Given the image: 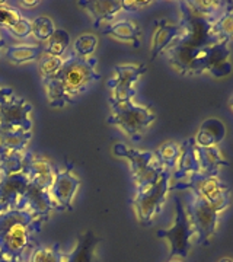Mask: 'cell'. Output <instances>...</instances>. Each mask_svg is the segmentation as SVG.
<instances>
[{
  "mask_svg": "<svg viewBox=\"0 0 233 262\" xmlns=\"http://www.w3.org/2000/svg\"><path fill=\"white\" fill-rule=\"evenodd\" d=\"M182 32L166 50L169 64L182 76L210 73L216 79H223L232 73L230 48L222 42L213 31L215 19L196 9L193 2H181Z\"/></svg>",
  "mask_w": 233,
  "mask_h": 262,
  "instance_id": "6da1fadb",
  "label": "cell"
},
{
  "mask_svg": "<svg viewBox=\"0 0 233 262\" xmlns=\"http://www.w3.org/2000/svg\"><path fill=\"white\" fill-rule=\"evenodd\" d=\"M96 57H79L75 53L63 60L57 75L43 80L50 105L61 108L75 102L77 96L83 95L101 79V73L96 72Z\"/></svg>",
  "mask_w": 233,
  "mask_h": 262,
  "instance_id": "7a4b0ae2",
  "label": "cell"
},
{
  "mask_svg": "<svg viewBox=\"0 0 233 262\" xmlns=\"http://www.w3.org/2000/svg\"><path fill=\"white\" fill-rule=\"evenodd\" d=\"M41 223L25 210H10L0 214V253L8 261H22L32 245V233Z\"/></svg>",
  "mask_w": 233,
  "mask_h": 262,
  "instance_id": "3957f363",
  "label": "cell"
},
{
  "mask_svg": "<svg viewBox=\"0 0 233 262\" xmlns=\"http://www.w3.org/2000/svg\"><path fill=\"white\" fill-rule=\"evenodd\" d=\"M114 155L129 160L130 172L136 191H143L146 188L155 185L162 177V173L166 170L160 163L155 155V151L150 150H137L131 149L129 146L117 143L114 144Z\"/></svg>",
  "mask_w": 233,
  "mask_h": 262,
  "instance_id": "277c9868",
  "label": "cell"
},
{
  "mask_svg": "<svg viewBox=\"0 0 233 262\" xmlns=\"http://www.w3.org/2000/svg\"><path fill=\"white\" fill-rule=\"evenodd\" d=\"M156 121V114L149 106L134 103L133 101L122 103H111V114L107 122L130 137L131 140L139 141L144 131Z\"/></svg>",
  "mask_w": 233,
  "mask_h": 262,
  "instance_id": "5b68a950",
  "label": "cell"
},
{
  "mask_svg": "<svg viewBox=\"0 0 233 262\" xmlns=\"http://www.w3.org/2000/svg\"><path fill=\"white\" fill-rule=\"evenodd\" d=\"M171 178L172 173L165 170L159 181L143 191H136L133 196V208L136 219L141 226H150L153 220L160 214L166 203L168 194L171 192Z\"/></svg>",
  "mask_w": 233,
  "mask_h": 262,
  "instance_id": "8992f818",
  "label": "cell"
},
{
  "mask_svg": "<svg viewBox=\"0 0 233 262\" xmlns=\"http://www.w3.org/2000/svg\"><path fill=\"white\" fill-rule=\"evenodd\" d=\"M172 189L185 191L188 189L194 195L203 198L205 203L215 207L217 211L223 213L232 203V191L224 182H222L219 177H204L201 173H196L184 181H178L174 184Z\"/></svg>",
  "mask_w": 233,
  "mask_h": 262,
  "instance_id": "52a82bcc",
  "label": "cell"
},
{
  "mask_svg": "<svg viewBox=\"0 0 233 262\" xmlns=\"http://www.w3.org/2000/svg\"><path fill=\"white\" fill-rule=\"evenodd\" d=\"M175 201V217L174 223L168 229H162L158 232V237L166 239L169 245V258L175 259L177 256L185 258L191 251L193 239L196 237V230L186 214L184 203L179 196L174 198Z\"/></svg>",
  "mask_w": 233,
  "mask_h": 262,
  "instance_id": "ba28073f",
  "label": "cell"
},
{
  "mask_svg": "<svg viewBox=\"0 0 233 262\" xmlns=\"http://www.w3.org/2000/svg\"><path fill=\"white\" fill-rule=\"evenodd\" d=\"M184 207L196 230V242L203 246H208L217 232L222 213L193 192H189Z\"/></svg>",
  "mask_w": 233,
  "mask_h": 262,
  "instance_id": "9c48e42d",
  "label": "cell"
},
{
  "mask_svg": "<svg viewBox=\"0 0 233 262\" xmlns=\"http://www.w3.org/2000/svg\"><path fill=\"white\" fill-rule=\"evenodd\" d=\"M147 72L144 64H117L114 67V75L108 79L107 88L111 92L110 103H122L133 101L136 96V83L141 76Z\"/></svg>",
  "mask_w": 233,
  "mask_h": 262,
  "instance_id": "30bf717a",
  "label": "cell"
},
{
  "mask_svg": "<svg viewBox=\"0 0 233 262\" xmlns=\"http://www.w3.org/2000/svg\"><path fill=\"white\" fill-rule=\"evenodd\" d=\"M32 105L20 96L0 105V131L32 130Z\"/></svg>",
  "mask_w": 233,
  "mask_h": 262,
  "instance_id": "8fae6325",
  "label": "cell"
},
{
  "mask_svg": "<svg viewBox=\"0 0 233 262\" xmlns=\"http://www.w3.org/2000/svg\"><path fill=\"white\" fill-rule=\"evenodd\" d=\"M80 187V179L69 169L56 170V178L48 194L57 210H72L75 196Z\"/></svg>",
  "mask_w": 233,
  "mask_h": 262,
  "instance_id": "7c38bea8",
  "label": "cell"
},
{
  "mask_svg": "<svg viewBox=\"0 0 233 262\" xmlns=\"http://www.w3.org/2000/svg\"><path fill=\"white\" fill-rule=\"evenodd\" d=\"M28 185V177L24 172L0 179V214L10 210H20Z\"/></svg>",
  "mask_w": 233,
  "mask_h": 262,
  "instance_id": "4fadbf2b",
  "label": "cell"
},
{
  "mask_svg": "<svg viewBox=\"0 0 233 262\" xmlns=\"http://www.w3.org/2000/svg\"><path fill=\"white\" fill-rule=\"evenodd\" d=\"M182 32L179 24H174L168 19H156L155 31L150 42V60H156L162 53H165Z\"/></svg>",
  "mask_w": 233,
  "mask_h": 262,
  "instance_id": "5bb4252c",
  "label": "cell"
},
{
  "mask_svg": "<svg viewBox=\"0 0 233 262\" xmlns=\"http://www.w3.org/2000/svg\"><path fill=\"white\" fill-rule=\"evenodd\" d=\"M20 210H25V211L31 213L38 223H43L48 219L50 213L56 208H54V204L51 201V196L48 194V191L39 189V188L29 184L28 188H27V192L22 198Z\"/></svg>",
  "mask_w": 233,
  "mask_h": 262,
  "instance_id": "9a60e30c",
  "label": "cell"
},
{
  "mask_svg": "<svg viewBox=\"0 0 233 262\" xmlns=\"http://www.w3.org/2000/svg\"><path fill=\"white\" fill-rule=\"evenodd\" d=\"M93 19V27L99 28L103 24H110L122 10V2L115 0H82L77 3Z\"/></svg>",
  "mask_w": 233,
  "mask_h": 262,
  "instance_id": "2e32d148",
  "label": "cell"
},
{
  "mask_svg": "<svg viewBox=\"0 0 233 262\" xmlns=\"http://www.w3.org/2000/svg\"><path fill=\"white\" fill-rule=\"evenodd\" d=\"M196 173H200V165L197 159L196 141L194 137L186 139L181 143V153L178 158L177 166L172 173V177L178 181H184Z\"/></svg>",
  "mask_w": 233,
  "mask_h": 262,
  "instance_id": "e0dca14e",
  "label": "cell"
},
{
  "mask_svg": "<svg viewBox=\"0 0 233 262\" xmlns=\"http://www.w3.org/2000/svg\"><path fill=\"white\" fill-rule=\"evenodd\" d=\"M24 173L28 177L31 185L44 189V191H48L51 188L56 178V169L53 166V163L46 159H37V158H32Z\"/></svg>",
  "mask_w": 233,
  "mask_h": 262,
  "instance_id": "ac0fdd59",
  "label": "cell"
},
{
  "mask_svg": "<svg viewBox=\"0 0 233 262\" xmlns=\"http://www.w3.org/2000/svg\"><path fill=\"white\" fill-rule=\"evenodd\" d=\"M99 244V237L92 230H86L79 236L75 248L65 255L63 262H98L96 248Z\"/></svg>",
  "mask_w": 233,
  "mask_h": 262,
  "instance_id": "d6986e66",
  "label": "cell"
},
{
  "mask_svg": "<svg viewBox=\"0 0 233 262\" xmlns=\"http://www.w3.org/2000/svg\"><path fill=\"white\" fill-rule=\"evenodd\" d=\"M226 134H227V128L222 120L207 118L201 122L194 141L200 147H217V144H220L224 140Z\"/></svg>",
  "mask_w": 233,
  "mask_h": 262,
  "instance_id": "ffe728a7",
  "label": "cell"
},
{
  "mask_svg": "<svg viewBox=\"0 0 233 262\" xmlns=\"http://www.w3.org/2000/svg\"><path fill=\"white\" fill-rule=\"evenodd\" d=\"M196 153L200 173L204 177H217L220 169L229 166V162L224 159L219 147H200L196 144Z\"/></svg>",
  "mask_w": 233,
  "mask_h": 262,
  "instance_id": "44dd1931",
  "label": "cell"
},
{
  "mask_svg": "<svg viewBox=\"0 0 233 262\" xmlns=\"http://www.w3.org/2000/svg\"><path fill=\"white\" fill-rule=\"evenodd\" d=\"M101 32L112 38H117L124 42H130L134 48L140 47V32L139 27L131 20H120L115 24H108L105 28L101 29Z\"/></svg>",
  "mask_w": 233,
  "mask_h": 262,
  "instance_id": "7402d4cb",
  "label": "cell"
},
{
  "mask_svg": "<svg viewBox=\"0 0 233 262\" xmlns=\"http://www.w3.org/2000/svg\"><path fill=\"white\" fill-rule=\"evenodd\" d=\"M31 139V131H0V156L25 151Z\"/></svg>",
  "mask_w": 233,
  "mask_h": 262,
  "instance_id": "603a6c76",
  "label": "cell"
},
{
  "mask_svg": "<svg viewBox=\"0 0 233 262\" xmlns=\"http://www.w3.org/2000/svg\"><path fill=\"white\" fill-rule=\"evenodd\" d=\"M32 153L18 151V153H9V155H2L0 156V177H10L15 173H22L28 166V163L32 160Z\"/></svg>",
  "mask_w": 233,
  "mask_h": 262,
  "instance_id": "cb8c5ba5",
  "label": "cell"
},
{
  "mask_svg": "<svg viewBox=\"0 0 233 262\" xmlns=\"http://www.w3.org/2000/svg\"><path fill=\"white\" fill-rule=\"evenodd\" d=\"M44 56V47L43 46H29V44H19V46H10L6 48V57L8 60L15 64H24L29 61L39 60Z\"/></svg>",
  "mask_w": 233,
  "mask_h": 262,
  "instance_id": "d4e9b609",
  "label": "cell"
},
{
  "mask_svg": "<svg viewBox=\"0 0 233 262\" xmlns=\"http://www.w3.org/2000/svg\"><path fill=\"white\" fill-rule=\"evenodd\" d=\"M44 54L46 56L61 57L66 50L70 47V34L65 29L56 28L53 35L44 42Z\"/></svg>",
  "mask_w": 233,
  "mask_h": 262,
  "instance_id": "484cf974",
  "label": "cell"
},
{
  "mask_svg": "<svg viewBox=\"0 0 233 262\" xmlns=\"http://www.w3.org/2000/svg\"><path fill=\"white\" fill-rule=\"evenodd\" d=\"M179 153H181V144L177 141H165L155 150L159 163L169 172L177 166Z\"/></svg>",
  "mask_w": 233,
  "mask_h": 262,
  "instance_id": "4316f807",
  "label": "cell"
},
{
  "mask_svg": "<svg viewBox=\"0 0 233 262\" xmlns=\"http://www.w3.org/2000/svg\"><path fill=\"white\" fill-rule=\"evenodd\" d=\"M213 31L222 42L233 41V3L215 19Z\"/></svg>",
  "mask_w": 233,
  "mask_h": 262,
  "instance_id": "83f0119b",
  "label": "cell"
},
{
  "mask_svg": "<svg viewBox=\"0 0 233 262\" xmlns=\"http://www.w3.org/2000/svg\"><path fill=\"white\" fill-rule=\"evenodd\" d=\"M54 31H56L54 22L48 16H37L31 20V34L39 42H46L47 39L53 35Z\"/></svg>",
  "mask_w": 233,
  "mask_h": 262,
  "instance_id": "f1b7e54d",
  "label": "cell"
},
{
  "mask_svg": "<svg viewBox=\"0 0 233 262\" xmlns=\"http://www.w3.org/2000/svg\"><path fill=\"white\" fill-rule=\"evenodd\" d=\"M63 258L65 255L60 252L58 245L37 246L29 255V262H63Z\"/></svg>",
  "mask_w": 233,
  "mask_h": 262,
  "instance_id": "f546056e",
  "label": "cell"
},
{
  "mask_svg": "<svg viewBox=\"0 0 233 262\" xmlns=\"http://www.w3.org/2000/svg\"><path fill=\"white\" fill-rule=\"evenodd\" d=\"M98 46V38L92 34H82L79 38H76L73 50L75 54L79 57H92V54Z\"/></svg>",
  "mask_w": 233,
  "mask_h": 262,
  "instance_id": "4dcf8cb0",
  "label": "cell"
},
{
  "mask_svg": "<svg viewBox=\"0 0 233 262\" xmlns=\"http://www.w3.org/2000/svg\"><path fill=\"white\" fill-rule=\"evenodd\" d=\"M61 64H63V58L61 57L46 56V54L41 57L39 63H38V69H39V75L43 77V80L56 76Z\"/></svg>",
  "mask_w": 233,
  "mask_h": 262,
  "instance_id": "1f68e13d",
  "label": "cell"
},
{
  "mask_svg": "<svg viewBox=\"0 0 233 262\" xmlns=\"http://www.w3.org/2000/svg\"><path fill=\"white\" fill-rule=\"evenodd\" d=\"M22 19L18 9L10 8L6 3L0 5V28L9 29Z\"/></svg>",
  "mask_w": 233,
  "mask_h": 262,
  "instance_id": "d6a6232c",
  "label": "cell"
},
{
  "mask_svg": "<svg viewBox=\"0 0 233 262\" xmlns=\"http://www.w3.org/2000/svg\"><path fill=\"white\" fill-rule=\"evenodd\" d=\"M6 31H8L13 38L24 39V38H27L29 34H31V22H29L28 19L22 18L18 24H15L12 28L6 29Z\"/></svg>",
  "mask_w": 233,
  "mask_h": 262,
  "instance_id": "836d02e7",
  "label": "cell"
},
{
  "mask_svg": "<svg viewBox=\"0 0 233 262\" xmlns=\"http://www.w3.org/2000/svg\"><path fill=\"white\" fill-rule=\"evenodd\" d=\"M150 2H122V10L127 12H137L146 6H149Z\"/></svg>",
  "mask_w": 233,
  "mask_h": 262,
  "instance_id": "e575fe53",
  "label": "cell"
},
{
  "mask_svg": "<svg viewBox=\"0 0 233 262\" xmlns=\"http://www.w3.org/2000/svg\"><path fill=\"white\" fill-rule=\"evenodd\" d=\"M15 96H16V94H15V91H13V89H10V88H6V86H2V84H0V105L9 102V101H12Z\"/></svg>",
  "mask_w": 233,
  "mask_h": 262,
  "instance_id": "d590c367",
  "label": "cell"
},
{
  "mask_svg": "<svg viewBox=\"0 0 233 262\" xmlns=\"http://www.w3.org/2000/svg\"><path fill=\"white\" fill-rule=\"evenodd\" d=\"M39 5V2L35 0V2H19V6H22V8H35Z\"/></svg>",
  "mask_w": 233,
  "mask_h": 262,
  "instance_id": "8d00e7d4",
  "label": "cell"
},
{
  "mask_svg": "<svg viewBox=\"0 0 233 262\" xmlns=\"http://www.w3.org/2000/svg\"><path fill=\"white\" fill-rule=\"evenodd\" d=\"M219 262H233L232 258H222Z\"/></svg>",
  "mask_w": 233,
  "mask_h": 262,
  "instance_id": "74e56055",
  "label": "cell"
},
{
  "mask_svg": "<svg viewBox=\"0 0 233 262\" xmlns=\"http://www.w3.org/2000/svg\"><path fill=\"white\" fill-rule=\"evenodd\" d=\"M3 47H5V39L0 37V48H3Z\"/></svg>",
  "mask_w": 233,
  "mask_h": 262,
  "instance_id": "f35d334b",
  "label": "cell"
},
{
  "mask_svg": "<svg viewBox=\"0 0 233 262\" xmlns=\"http://www.w3.org/2000/svg\"><path fill=\"white\" fill-rule=\"evenodd\" d=\"M229 106H230V110L233 111V95H232V98H230V101H229Z\"/></svg>",
  "mask_w": 233,
  "mask_h": 262,
  "instance_id": "ab89813d",
  "label": "cell"
},
{
  "mask_svg": "<svg viewBox=\"0 0 233 262\" xmlns=\"http://www.w3.org/2000/svg\"><path fill=\"white\" fill-rule=\"evenodd\" d=\"M168 262H182V261H181V259H177V258H175V259H169Z\"/></svg>",
  "mask_w": 233,
  "mask_h": 262,
  "instance_id": "60d3db41",
  "label": "cell"
},
{
  "mask_svg": "<svg viewBox=\"0 0 233 262\" xmlns=\"http://www.w3.org/2000/svg\"><path fill=\"white\" fill-rule=\"evenodd\" d=\"M3 262H22V261H8V259H3Z\"/></svg>",
  "mask_w": 233,
  "mask_h": 262,
  "instance_id": "b9f144b4",
  "label": "cell"
},
{
  "mask_svg": "<svg viewBox=\"0 0 233 262\" xmlns=\"http://www.w3.org/2000/svg\"><path fill=\"white\" fill-rule=\"evenodd\" d=\"M2 258H3V256H2V253H0V259H2Z\"/></svg>",
  "mask_w": 233,
  "mask_h": 262,
  "instance_id": "7bdbcfd3",
  "label": "cell"
},
{
  "mask_svg": "<svg viewBox=\"0 0 233 262\" xmlns=\"http://www.w3.org/2000/svg\"><path fill=\"white\" fill-rule=\"evenodd\" d=\"M0 179H2V177H0Z\"/></svg>",
  "mask_w": 233,
  "mask_h": 262,
  "instance_id": "ee69618b",
  "label": "cell"
}]
</instances>
